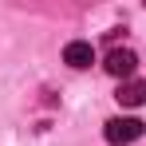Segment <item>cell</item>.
<instances>
[{
	"instance_id": "277c9868",
	"label": "cell",
	"mask_w": 146,
	"mask_h": 146,
	"mask_svg": "<svg viewBox=\"0 0 146 146\" xmlns=\"http://www.w3.org/2000/svg\"><path fill=\"white\" fill-rule=\"evenodd\" d=\"M115 99H119L122 107H142L146 103V79H126V83H119Z\"/></svg>"
},
{
	"instance_id": "7a4b0ae2",
	"label": "cell",
	"mask_w": 146,
	"mask_h": 146,
	"mask_svg": "<svg viewBox=\"0 0 146 146\" xmlns=\"http://www.w3.org/2000/svg\"><path fill=\"white\" fill-rule=\"evenodd\" d=\"M103 67H107V75H115V79H134V71H138V55L130 48H111L107 51V59H103Z\"/></svg>"
},
{
	"instance_id": "6da1fadb",
	"label": "cell",
	"mask_w": 146,
	"mask_h": 146,
	"mask_svg": "<svg viewBox=\"0 0 146 146\" xmlns=\"http://www.w3.org/2000/svg\"><path fill=\"white\" fill-rule=\"evenodd\" d=\"M146 134V122L142 119H130V115H119V119H111L107 126H103V138L111 146H130V142H138Z\"/></svg>"
},
{
	"instance_id": "3957f363",
	"label": "cell",
	"mask_w": 146,
	"mask_h": 146,
	"mask_svg": "<svg viewBox=\"0 0 146 146\" xmlns=\"http://www.w3.org/2000/svg\"><path fill=\"white\" fill-rule=\"evenodd\" d=\"M63 63H67V67H75V71L91 67V63H95V51H91V44H83V40L67 44V48H63Z\"/></svg>"
}]
</instances>
